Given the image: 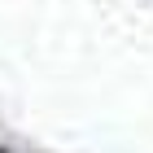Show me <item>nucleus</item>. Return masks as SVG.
I'll use <instances>...</instances> for the list:
<instances>
[{
	"label": "nucleus",
	"mask_w": 153,
	"mask_h": 153,
	"mask_svg": "<svg viewBox=\"0 0 153 153\" xmlns=\"http://www.w3.org/2000/svg\"><path fill=\"white\" fill-rule=\"evenodd\" d=\"M0 153H18V149H9V144H0Z\"/></svg>",
	"instance_id": "f257e3e1"
}]
</instances>
